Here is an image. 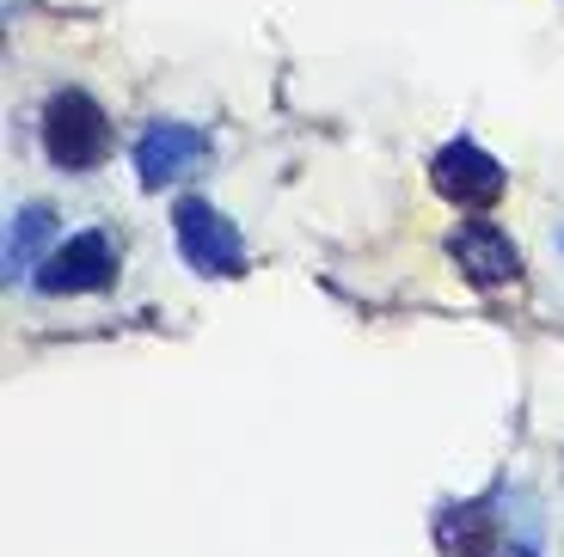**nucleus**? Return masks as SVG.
Returning <instances> with one entry per match:
<instances>
[{"label":"nucleus","instance_id":"nucleus-1","mask_svg":"<svg viewBox=\"0 0 564 557\" xmlns=\"http://www.w3.org/2000/svg\"><path fill=\"white\" fill-rule=\"evenodd\" d=\"M43 154L62 172H93L111 160V117L99 111V98L86 92H56L43 105Z\"/></svg>","mask_w":564,"mask_h":557},{"label":"nucleus","instance_id":"nucleus-2","mask_svg":"<svg viewBox=\"0 0 564 557\" xmlns=\"http://www.w3.org/2000/svg\"><path fill=\"white\" fill-rule=\"evenodd\" d=\"M172 233H178L184 264L197 270V276H240L246 270L240 227L227 221L215 203H203V196H184L178 209H172Z\"/></svg>","mask_w":564,"mask_h":557},{"label":"nucleus","instance_id":"nucleus-3","mask_svg":"<svg viewBox=\"0 0 564 557\" xmlns=\"http://www.w3.org/2000/svg\"><path fill=\"white\" fill-rule=\"evenodd\" d=\"M430 184L448 196L454 209H491V203H503L509 172H503V160L485 154L479 141H448V148L430 160Z\"/></svg>","mask_w":564,"mask_h":557},{"label":"nucleus","instance_id":"nucleus-4","mask_svg":"<svg viewBox=\"0 0 564 557\" xmlns=\"http://www.w3.org/2000/svg\"><path fill=\"white\" fill-rule=\"evenodd\" d=\"M111 282H117V245H111V233H99V227L74 233L68 245H56L37 264V288L43 294H99V288H111Z\"/></svg>","mask_w":564,"mask_h":557},{"label":"nucleus","instance_id":"nucleus-5","mask_svg":"<svg viewBox=\"0 0 564 557\" xmlns=\"http://www.w3.org/2000/svg\"><path fill=\"white\" fill-rule=\"evenodd\" d=\"M203 160H209V135H203L197 123H166V117H160V123H148L135 141V172H141L148 190H166V184L191 178Z\"/></svg>","mask_w":564,"mask_h":557},{"label":"nucleus","instance_id":"nucleus-6","mask_svg":"<svg viewBox=\"0 0 564 557\" xmlns=\"http://www.w3.org/2000/svg\"><path fill=\"white\" fill-rule=\"evenodd\" d=\"M448 258L460 264V276L473 282V288L522 282V251L509 245V233L491 227V221H466L460 233H448Z\"/></svg>","mask_w":564,"mask_h":557},{"label":"nucleus","instance_id":"nucleus-7","mask_svg":"<svg viewBox=\"0 0 564 557\" xmlns=\"http://www.w3.org/2000/svg\"><path fill=\"white\" fill-rule=\"evenodd\" d=\"M56 233V215L43 209V203H25V209H13V221H7V276L19 282V270L37 264L43 239Z\"/></svg>","mask_w":564,"mask_h":557}]
</instances>
